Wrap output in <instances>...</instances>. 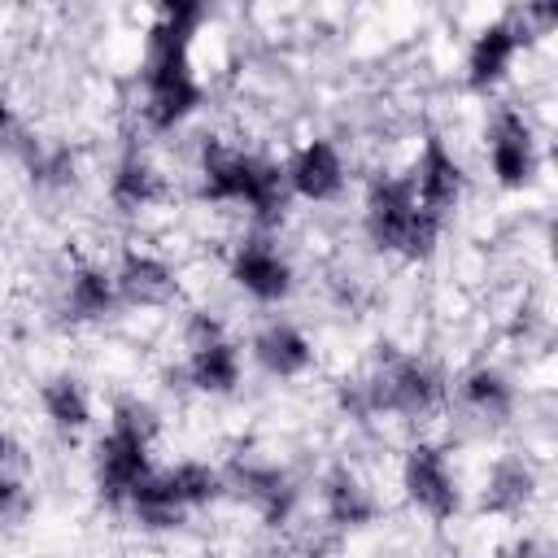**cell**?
I'll use <instances>...</instances> for the list:
<instances>
[{"instance_id":"1","label":"cell","mask_w":558,"mask_h":558,"mask_svg":"<svg viewBox=\"0 0 558 558\" xmlns=\"http://www.w3.org/2000/svg\"><path fill=\"white\" fill-rule=\"evenodd\" d=\"M201 192L209 201H244L257 222H275L288 205V170L257 161L248 153L205 144L201 153Z\"/></svg>"},{"instance_id":"2","label":"cell","mask_w":558,"mask_h":558,"mask_svg":"<svg viewBox=\"0 0 558 558\" xmlns=\"http://www.w3.org/2000/svg\"><path fill=\"white\" fill-rule=\"evenodd\" d=\"M366 231L379 248H392L405 257H427L436 244L440 218L418 209L410 179H379L366 196Z\"/></svg>"},{"instance_id":"3","label":"cell","mask_w":558,"mask_h":558,"mask_svg":"<svg viewBox=\"0 0 558 558\" xmlns=\"http://www.w3.org/2000/svg\"><path fill=\"white\" fill-rule=\"evenodd\" d=\"M153 410L140 401H122L113 414V432L96 449V484L109 501H126V493L148 475V436Z\"/></svg>"},{"instance_id":"4","label":"cell","mask_w":558,"mask_h":558,"mask_svg":"<svg viewBox=\"0 0 558 558\" xmlns=\"http://www.w3.org/2000/svg\"><path fill=\"white\" fill-rule=\"evenodd\" d=\"M362 388H366V405L371 410L410 414V418L436 410L440 405V392H445L440 375L427 362H418V357H388Z\"/></svg>"},{"instance_id":"5","label":"cell","mask_w":558,"mask_h":558,"mask_svg":"<svg viewBox=\"0 0 558 558\" xmlns=\"http://www.w3.org/2000/svg\"><path fill=\"white\" fill-rule=\"evenodd\" d=\"M488 166L506 187H519L532 179L536 170V153H532V131L523 122L519 109H497L488 122Z\"/></svg>"},{"instance_id":"6","label":"cell","mask_w":558,"mask_h":558,"mask_svg":"<svg viewBox=\"0 0 558 558\" xmlns=\"http://www.w3.org/2000/svg\"><path fill=\"white\" fill-rule=\"evenodd\" d=\"M405 493L418 510H427L432 519H449L458 510V488L449 475V462L436 445H414L405 458Z\"/></svg>"},{"instance_id":"7","label":"cell","mask_w":558,"mask_h":558,"mask_svg":"<svg viewBox=\"0 0 558 558\" xmlns=\"http://www.w3.org/2000/svg\"><path fill=\"white\" fill-rule=\"evenodd\" d=\"M410 187H414L418 209L432 214V218H440L445 209L458 205V196H462V170H458V161L445 153L440 140H427V148H423V157H418V166H414Z\"/></svg>"},{"instance_id":"8","label":"cell","mask_w":558,"mask_h":558,"mask_svg":"<svg viewBox=\"0 0 558 558\" xmlns=\"http://www.w3.org/2000/svg\"><path fill=\"white\" fill-rule=\"evenodd\" d=\"M231 270H235V283L244 292H253L257 301H279L292 288V270H288V262L279 257V248L270 240H244L235 248Z\"/></svg>"},{"instance_id":"9","label":"cell","mask_w":558,"mask_h":558,"mask_svg":"<svg viewBox=\"0 0 558 558\" xmlns=\"http://www.w3.org/2000/svg\"><path fill=\"white\" fill-rule=\"evenodd\" d=\"M222 484H231L244 501H253L262 514H266V523H288V514H292V501H296V493H292V484L275 471V466H257V462H235L231 466V475L222 480Z\"/></svg>"},{"instance_id":"10","label":"cell","mask_w":558,"mask_h":558,"mask_svg":"<svg viewBox=\"0 0 558 558\" xmlns=\"http://www.w3.org/2000/svg\"><path fill=\"white\" fill-rule=\"evenodd\" d=\"M344 183V161L327 140H314L296 153V161L288 166V187L310 196V201H331Z\"/></svg>"},{"instance_id":"11","label":"cell","mask_w":558,"mask_h":558,"mask_svg":"<svg viewBox=\"0 0 558 558\" xmlns=\"http://www.w3.org/2000/svg\"><path fill=\"white\" fill-rule=\"evenodd\" d=\"M118 296L131 305H166L174 296V275L166 262L148 257V253H126L118 279H113Z\"/></svg>"},{"instance_id":"12","label":"cell","mask_w":558,"mask_h":558,"mask_svg":"<svg viewBox=\"0 0 558 558\" xmlns=\"http://www.w3.org/2000/svg\"><path fill=\"white\" fill-rule=\"evenodd\" d=\"M519 44H523V39H519L514 22H493L488 31H480V39L471 44V61H466L471 83H475V87L497 83V78L506 74V65H510V57H514Z\"/></svg>"},{"instance_id":"13","label":"cell","mask_w":558,"mask_h":558,"mask_svg":"<svg viewBox=\"0 0 558 558\" xmlns=\"http://www.w3.org/2000/svg\"><path fill=\"white\" fill-rule=\"evenodd\" d=\"M323 501H327V523H331V527H362V523L375 519V497H371V488H366L357 475H349V471H336V475L327 480Z\"/></svg>"},{"instance_id":"14","label":"cell","mask_w":558,"mask_h":558,"mask_svg":"<svg viewBox=\"0 0 558 558\" xmlns=\"http://www.w3.org/2000/svg\"><path fill=\"white\" fill-rule=\"evenodd\" d=\"M253 349H257V362L270 375H301L310 366V340L296 327H288V323H270L253 340Z\"/></svg>"},{"instance_id":"15","label":"cell","mask_w":558,"mask_h":558,"mask_svg":"<svg viewBox=\"0 0 558 558\" xmlns=\"http://www.w3.org/2000/svg\"><path fill=\"white\" fill-rule=\"evenodd\" d=\"M187 379L205 392H231L240 384V357L227 340H214V344H201L192 349L187 357Z\"/></svg>"},{"instance_id":"16","label":"cell","mask_w":558,"mask_h":558,"mask_svg":"<svg viewBox=\"0 0 558 558\" xmlns=\"http://www.w3.org/2000/svg\"><path fill=\"white\" fill-rule=\"evenodd\" d=\"M126 506H131V514H135L144 527H174V523L183 519V506L174 501L166 475H157V471H148V475L126 493Z\"/></svg>"},{"instance_id":"17","label":"cell","mask_w":558,"mask_h":558,"mask_svg":"<svg viewBox=\"0 0 558 558\" xmlns=\"http://www.w3.org/2000/svg\"><path fill=\"white\" fill-rule=\"evenodd\" d=\"M462 401H466V410H475L488 423H501L514 410V392H510L506 375H497L488 366H480V371H471L462 379Z\"/></svg>"},{"instance_id":"18","label":"cell","mask_w":558,"mask_h":558,"mask_svg":"<svg viewBox=\"0 0 558 558\" xmlns=\"http://www.w3.org/2000/svg\"><path fill=\"white\" fill-rule=\"evenodd\" d=\"M532 497V466L519 458H501L484 484V510H519Z\"/></svg>"},{"instance_id":"19","label":"cell","mask_w":558,"mask_h":558,"mask_svg":"<svg viewBox=\"0 0 558 558\" xmlns=\"http://www.w3.org/2000/svg\"><path fill=\"white\" fill-rule=\"evenodd\" d=\"M113 296H118L113 279H109L105 270H96V266H83V270L70 275L65 310H70L74 318H100V314L113 305Z\"/></svg>"},{"instance_id":"20","label":"cell","mask_w":558,"mask_h":558,"mask_svg":"<svg viewBox=\"0 0 558 558\" xmlns=\"http://www.w3.org/2000/svg\"><path fill=\"white\" fill-rule=\"evenodd\" d=\"M157 196H161V183H157L153 166H148L144 157H126V161L118 166V174H113V205H122V209L131 214V209L153 205Z\"/></svg>"},{"instance_id":"21","label":"cell","mask_w":558,"mask_h":558,"mask_svg":"<svg viewBox=\"0 0 558 558\" xmlns=\"http://www.w3.org/2000/svg\"><path fill=\"white\" fill-rule=\"evenodd\" d=\"M166 484H170V493H174V501L187 510V506H205V501H214L227 484H222V475L218 471H209L205 462H179L174 471H166Z\"/></svg>"},{"instance_id":"22","label":"cell","mask_w":558,"mask_h":558,"mask_svg":"<svg viewBox=\"0 0 558 558\" xmlns=\"http://www.w3.org/2000/svg\"><path fill=\"white\" fill-rule=\"evenodd\" d=\"M44 410L61 432H78L87 423V397L74 379H48L44 384Z\"/></svg>"},{"instance_id":"23","label":"cell","mask_w":558,"mask_h":558,"mask_svg":"<svg viewBox=\"0 0 558 558\" xmlns=\"http://www.w3.org/2000/svg\"><path fill=\"white\" fill-rule=\"evenodd\" d=\"M31 148H35V140L22 131L17 113H13V109L0 100V153H22V157H26Z\"/></svg>"},{"instance_id":"24","label":"cell","mask_w":558,"mask_h":558,"mask_svg":"<svg viewBox=\"0 0 558 558\" xmlns=\"http://www.w3.org/2000/svg\"><path fill=\"white\" fill-rule=\"evenodd\" d=\"M26 514V488L17 475H0V523H13Z\"/></svg>"}]
</instances>
